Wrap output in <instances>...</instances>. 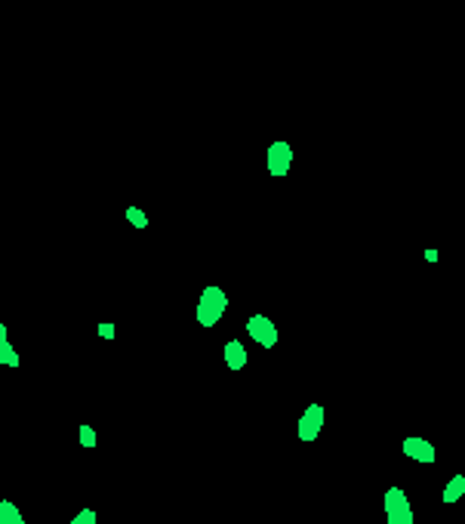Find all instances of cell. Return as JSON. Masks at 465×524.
Masks as SVG:
<instances>
[{
	"instance_id": "obj_1",
	"label": "cell",
	"mask_w": 465,
	"mask_h": 524,
	"mask_svg": "<svg viewBox=\"0 0 465 524\" xmlns=\"http://www.w3.org/2000/svg\"><path fill=\"white\" fill-rule=\"evenodd\" d=\"M225 308H228V296H225L222 287H207L198 299V324L200 327H216L222 321Z\"/></svg>"
},
{
	"instance_id": "obj_2",
	"label": "cell",
	"mask_w": 465,
	"mask_h": 524,
	"mask_svg": "<svg viewBox=\"0 0 465 524\" xmlns=\"http://www.w3.org/2000/svg\"><path fill=\"white\" fill-rule=\"evenodd\" d=\"M385 521L388 524H416L413 506H410L407 493L401 487H388L385 490Z\"/></svg>"
},
{
	"instance_id": "obj_3",
	"label": "cell",
	"mask_w": 465,
	"mask_h": 524,
	"mask_svg": "<svg viewBox=\"0 0 465 524\" xmlns=\"http://www.w3.org/2000/svg\"><path fill=\"white\" fill-rule=\"evenodd\" d=\"M265 164H268V173H271L274 179L287 176L290 166H293V148L287 145L284 139L271 142V145H268V154H265Z\"/></svg>"
},
{
	"instance_id": "obj_4",
	"label": "cell",
	"mask_w": 465,
	"mask_h": 524,
	"mask_svg": "<svg viewBox=\"0 0 465 524\" xmlns=\"http://www.w3.org/2000/svg\"><path fill=\"white\" fill-rule=\"evenodd\" d=\"M247 333L253 336V342L262 345V349H274V345H278V327H274V321L265 318V314H253V318L247 321Z\"/></svg>"
},
{
	"instance_id": "obj_5",
	"label": "cell",
	"mask_w": 465,
	"mask_h": 524,
	"mask_svg": "<svg viewBox=\"0 0 465 524\" xmlns=\"http://www.w3.org/2000/svg\"><path fill=\"white\" fill-rule=\"evenodd\" d=\"M323 429V407L321 404H308L305 413L299 416V425H296V435L299 441H315Z\"/></svg>"
},
{
	"instance_id": "obj_6",
	"label": "cell",
	"mask_w": 465,
	"mask_h": 524,
	"mask_svg": "<svg viewBox=\"0 0 465 524\" xmlns=\"http://www.w3.org/2000/svg\"><path fill=\"white\" fill-rule=\"evenodd\" d=\"M403 453H407L413 462H422V466L434 462V456H438V453H434V444L425 441V438H419V435L403 438Z\"/></svg>"
},
{
	"instance_id": "obj_7",
	"label": "cell",
	"mask_w": 465,
	"mask_h": 524,
	"mask_svg": "<svg viewBox=\"0 0 465 524\" xmlns=\"http://www.w3.org/2000/svg\"><path fill=\"white\" fill-rule=\"evenodd\" d=\"M0 364L3 367H19V351L10 342V330L7 324H0Z\"/></svg>"
},
{
	"instance_id": "obj_8",
	"label": "cell",
	"mask_w": 465,
	"mask_h": 524,
	"mask_svg": "<svg viewBox=\"0 0 465 524\" xmlns=\"http://www.w3.org/2000/svg\"><path fill=\"white\" fill-rule=\"evenodd\" d=\"M225 364H228V370H235V373L247 367V349H243V342H237V339L225 342Z\"/></svg>"
},
{
	"instance_id": "obj_9",
	"label": "cell",
	"mask_w": 465,
	"mask_h": 524,
	"mask_svg": "<svg viewBox=\"0 0 465 524\" xmlns=\"http://www.w3.org/2000/svg\"><path fill=\"white\" fill-rule=\"evenodd\" d=\"M465 497V475H453L450 481H447V487H444V503L450 506V503H456V499H462Z\"/></svg>"
},
{
	"instance_id": "obj_10",
	"label": "cell",
	"mask_w": 465,
	"mask_h": 524,
	"mask_svg": "<svg viewBox=\"0 0 465 524\" xmlns=\"http://www.w3.org/2000/svg\"><path fill=\"white\" fill-rule=\"evenodd\" d=\"M0 524H28L25 518H22L19 506L10 503V499H0Z\"/></svg>"
},
{
	"instance_id": "obj_11",
	"label": "cell",
	"mask_w": 465,
	"mask_h": 524,
	"mask_svg": "<svg viewBox=\"0 0 465 524\" xmlns=\"http://www.w3.org/2000/svg\"><path fill=\"white\" fill-rule=\"evenodd\" d=\"M127 219H130V225H136V228H148V216H145V210H139V207L127 210Z\"/></svg>"
},
{
	"instance_id": "obj_12",
	"label": "cell",
	"mask_w": 465,
	"mask_h": 524,
	"mask_svg": "<svg viewBox=\"0 0 465 524\" xmlns=\"http://www.w3.org/2000/svg\"><path fill=\"white\" fill-rule=\"evenodd\" d=\"M96 521H99V515H96L93 509H81L75 518H71V524H96Z\"/></svg>"
},
{
	"instance_id": "obj_13",
	"label": "cell",
	"mask_w": 465,
	"mask_h": 524,
	"mask_svg": "<svg viewBox=\"0 0 465 524\" xmlns=\"http://www.w3.org/2000/svg\"><path fill=\"white\" fill-rule=\"evenodd\" d=\"M81 444L83 447H96V429H90V425H81Z\"/></svg>"
},
{
	"instance_id": "obj_14",
	"label": "cell",
	"mask_w": 465,
	"mask_h": 524,
	"mask_svg": "<svg viewBox=\"0 0 465 524\" xmlns=\"http://www.w3.org/2000/svg\"><path fill=\"white\" fill-rule=\"evenodd\" d=\"M99 336L102 339H111L114 336V324H108V321H105V324H99Z\"/></svg>"
},
{
	"instance_id": "obj_15",
	"label": "cell",
	"mask_w": 465,
	"mask_h": 524,
	"mask_svg": "<svg viewBox=\"0 0 465 524\" xmlns=\"http://www.w3.org/2000/svg\"><path fill=\"white\" fill-rule=\"evenodd\" d=\"M425 259L428 262H438V250H425Z\"/></svg>"
}]
</instances>
